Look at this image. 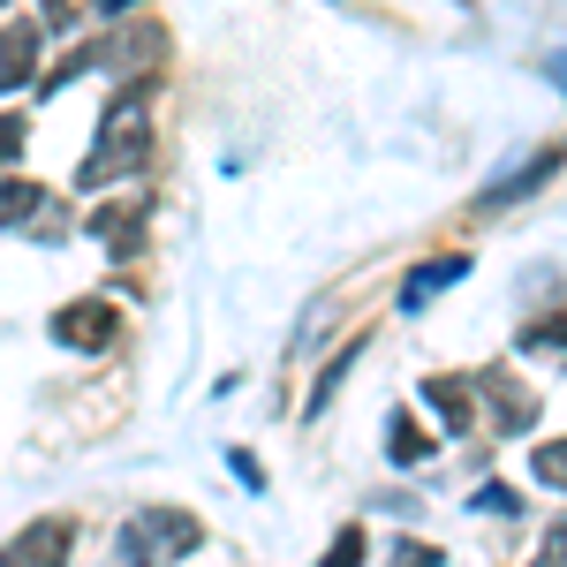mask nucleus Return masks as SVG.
<instances>
[{"label":"nucleus","mask_w":567,"mask_h":567,"mask_svg":"<svg viewBox=\"0 0 567 567\" xmlns=\"http://www.w3.org/2000/svg\"><path fill=\"white\" fill-rule=\"evenodd\" d=\"M144 159H152V114H144V84H130V91H114V106L99 122V144L76 167V182L99 189V182H114V175H136Z\"/></svg>","instance_id":"f257e3e1"},{"label":"nucleus","mask_w":567,"mask_h":567,"mask_svg":"<svg viewBox=\"0 0 567 567\" xmlns=\"http://www.w3.org/2000/svg\"><path fill=\"white\" fill-rule=\"evenodd\" d=\"M197 545H205V529L189 523V515L152 507V515L122 523V537H114V567H167V560H189Z\"/></svg>","instance_id":"f03ea898"},{"label":"nucleus","mask_w":567,"mask_h":567,"mask_svg":"<svg viewBox=\"0 0 567 567\" xmlns=\"http://www.w3.org/2000/svg\"><path fill=\"white\" fill-rule=\"evenodd\" d=\"M53 341H61V349H76V355L114 349V341H122V310L106 303V296H76V303L53 310Z\"/></svg>","instance_id":"7ed1b4c3"},{"label":"nucleus","mask_w":567,"mask_h":567,"mask_svg":"<svg viewBox=\"0 0 567 567\" xmlns=\"http://www.w3.org/2000/svg\"><path fill=\"white\" fill-rule=\"evenodd\" d=\"M69 553H76L69 515H39L31 529H16V537L0 545V567H69Z\"/></svg>","instance_id":"20e7f679"},{"label":"nucleus","mask_w":567,"mask_h":567,"mask_svg":"<svg viewBox=\"0 0 567 567\" xmlns=\"http://www.w3.org/2000/svg\"><path fill=\"white\" fill-rule=\"evenodd\" d=\"M560 159H567V144L553 136V144H545V152H529V159H523V167H515L507 182H492V189H484V197H477V213H499V205H523V197L537 189V182H553V175H560Z\"/></svg>","instance_id":"39448f33"},{"label":"nucleus","mask_w":567,"mask_h":567,"mask_svg":"<svg viewBox=\"0 0 567 567\" xmlns=\"http://www.w3.org/2000/svg\"><path fill=\"white\" fill-rule=\"evenodd\" d=\"M39 45H45L39 23H8V31H0V91L31 84V69H39Z\"/></svg>","instance_id":"423d86ee"},{"label":"nucleus","mask_w":567,"mask_h":567,"mask_svg":"<svg viewBox=\"0 0 567 567\" xmlns=\"http://www.w3.org/2000/svg\"><path fill=\"white\" fill-rule=\"evenodd\" d=\"M424 401L439 409L446 432H470L477 424V379H424Z\"/></svg>","instance_id":"0eeeda50"},{"label":"nucleus","mask_w":567,"mask_h":567,"mask_svg":"<svg viewBox=\"0 0 567 567\" xmlns=\"http://www.w3.org/2000/svg\"><path fill=\"white\" fill-rule=\"evenodd\" d=\"M462 272H470V258H432V265H416V272H409V288H401V310H424L432 296H446Z\"/></svg>","instance_id":"6e6552de"},{"label":"nucleus","mask_w":567,"mask_h":567,"mask_svg":"<svg viewBox=\"0 0 567 567\" xmlns=\"http://www.w3.org/2000/svg\"><path fill=\"white\" fill-rule=\"evenodd\" d=\"M386 462H393V470H424V462H432V439L416 432L409 409H393V416H386Z\"/></svg>","instance_id":"1a4fd4ad"},{"label":"nucleus","mask_w":567,"mask_h":567,"mask_svg":"<svg viewBox=\"0 0 567 567\" xmlns=\"http://www.w3.org/2000/svg\"><path fill=\"white\" fill-rule=\"evenodd\" d=\"M477 393H492V416H499V432H523L529 416H537V409H529V393L515 386L507 371H484V379H477Z\"/></svg>","instance_id":"9d476101"},{"label":"nucleus","mask_w":567,"mask_h":567,"mask_svg":"<svg viewBox=\"0 0 567 567\" xmlns=\"http://www.w3.org/2000/svg\"><path fill=\"white\" fill-rule=\"evenodd\" d=\"M45 213V189L23 175H0V227H31Z\"/></svg>","instance_id":"9b49d317"},{"label":"nucleus","mask_w":567,"mask_h":567,"mask_svg":"<svg viewBox=\"0 0 567 567\" xmlns=\"http://www.w3.org/2000/svg\"><path fill=\"white\" fill-rule=\"evenodd\" d=\"M363 349H371V333H355L349 349H341V355H333V363H326V371H318V386H310V401H303V409H326V401L341 393V379H349V371H355V355H363Z\"/></svg>","instance_id":"f8f14e48"},{"label":"nucleus","mask_w":567,"mask_h":567,"mask_svg":"<svg viewBox=\"0 0 567 567\" xmlns=\"http://www.w3.org/2000/svg\"><path fill=\"white\" fill-rule=\"evenodd\" d=\"M529 477L553 484V492H567V439H545V446L529 454Z\"/></svg>","instance_id":"ddd939ff"},{"label":"nucleus","mask_w":567,"mask_h":567,"mask_svg":"<svg viewBox=\"0 0 567 567\" xmlns=\"http://www.w3.org/2000/svg\"><path fill=\"white\" fill-rule=\"evenodd\" d=\"M363 553H371V545H363V523H349L333 545H326V560H318V567H363Z\"/></svg>","instance_id":"4468645a"},{"label":"nucleus","mask_w":567,"mask_h":567,"mask_svg":"<svg viewBox=\"0 0 567 567\" xmlns=\"http://www.w3.org/2000/svg\"><path fill=\"white\" fill-rule=\"evenodd\" d=\"M23 114H0V175H8V167H16V159H23Z\"/></svg>","instance_id":"2eb2a0df"},{"label":"nucleus","mask_w":567,"mask_h":567,"mask_svg":"<svg viewBox=\"0 0 567 567\" xmlns=\"http://www.w3.org/2000/svg\"><path fill=\"white\" fill-rule=\"evenodd\" d=\"M529 567H567V515L545 529V545H537V560H529Z\"/></svg>","instance_id":"dca6fc26"},{"label":"nucleus","mask_w":567,"mask_h":567,"mask_svg":"<svg viewBox=\"0 0 567 567\" xmlns=\"http://www.w3.org/2000/svg\"><path fill=\"white\" fill-rule=\"evenodd\" d=\"M393 567H439V545H424V537H401V545H393Z\"/></svg>","instance_id":"f3484780"},{"label":"nucleus","mask_w":567,"mask_h":567,"mask_svg":"<svg viewBox=\"0 0 567 567\" xmlns=\"http://www.w3.org/2000/svg\"><path fill=\"white\" fill-rule=\"evenodd\" d=\"M470 507H477V515H515V492H507V484H477Z\"/></svg>","instance_id":"a211bd4d"},{"label":"nucleus","mask_w":567,"mask_h":567,"mask_svg":"<svg viewBox=\"0 0 567 567\" xmlns=\"http://www.w3.org/2000/svg\"><path fill=\"white\" fill-rule=\"evenodd\" d=\"M227 462H235V477L250 484V492H265V470H258V462H250V454H227Z\"/></svg>","instance_id":"6ab92c4d"},{"label":"nucleus","mask_w":567,"mask_h":567,"mask_svg":"<svg viewBox=\"0 0 567 567\" xmlns=\"http://www.w3.org/2000/svg\"><path fill=\"white\" fill-rule=\"evenodd\" d=\"M545 76H553V84L567 91V45H560V53H545Z\"/></svg>","instance_id":"aec40b11"},{"label":"nucleus","mask_w":567,"mask_h":567,"mask_svg":"<svg viewBox=\"0 0 567 567\" xmlns=\"http://www.w3.org/2000/svg\"><path fill=\"white\" fill-rule=\"evenodd\" d=\"M0 8H8V0H0Z\"/></svg>","instance_id":"412c9836"}]
</instances>
